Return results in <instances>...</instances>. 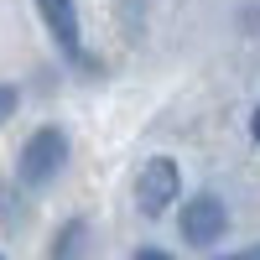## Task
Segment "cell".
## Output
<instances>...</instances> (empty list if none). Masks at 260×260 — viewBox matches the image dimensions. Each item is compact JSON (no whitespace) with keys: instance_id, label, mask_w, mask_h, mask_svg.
<instances>
[{"instance_id":"cell-1","label":"cell","mask_w":260,"mask_h":260,"mask_svg":"<svg viewBox=\"0 0 260 260\" xmlns=\"http://www.w3.org/2000/svg\"><path fill=\"white\" fill-rule=\"evenodd\" d=\"M62 151H68V141H62L57 130H37V136L26 141V151H21V182L42 187L47 177H57V167H62Z\"/></svg>"},{"instance_id":"cell-2","label":"cell","mask_w":260,"mask_h":260,"mask_svg":"<svg viewBox=\"0 0 260 260\" xmlns=\"http://www.w3.org/2000/svg\"><path fill=\"white\" fill-rule=\"evenodd\" d=\"M224 229H229V213H224L219 198H208V192L182 208V240L187 245H213V240H224Z\"/></svg>"},{"instance_id":"cell-3","label":"cell","mask_w":260,"mask_h":260,"mask_svg":"<svg viewBox=\"0 0 260 260\" xmlns=\"http://www.w3.org/2000/svg\"><path fill=\"white\" fill-rule=\"evenodd\" d=\"M136 198H141V213H167V203L177 198V167H172L167 156H156V161H146V172H141V182H136Z\"/></svg>"},{"instance_id":"cell-4","label":"cell","mask_w":260,"mask_h":260,"mask_svg":"<svg viewBox=\"0 0 260 260\" xmlns=\"http://www.w3.org/2000/svg\"><path fill=\"white\" fill-rule=\"evenodd\" d=\"M37 11L47 16L57 47L68 52V57H83V52H78V16H73V0H37Z\"/></svg>"},{"instance_id":"cell-5","label":"cell","mask_w":260,"mask_h":260,"mask_svg":"<svg viewBox=\"0 0 260 260\" xmlns=\"http://www.w3.org/2000/svg\"><path fill=\"white\" fill-rule=\"evenodd\" d=\"M16 115V89H0V125Z\"/></svg>"},{"instance_id":"cell-6","label":"cell","mask_w":260,"mask_h":260,"mask_svg":"<svg viewBox=\"0 0 260 260\" xmlns=\"http://www.w3.org/2000/svg\"><path fill=\"white\" fill-rule=\"evenodd\" d=\"M250 130H255V141H260V110H255V120H250Z\"/></svg>"}]
</instances>
